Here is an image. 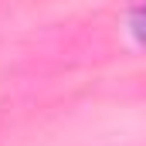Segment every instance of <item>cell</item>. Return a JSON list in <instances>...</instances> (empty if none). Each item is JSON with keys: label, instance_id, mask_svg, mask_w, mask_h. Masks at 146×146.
I'll return each instance as SVG.
<instances>
[{"label": "cell", "instance_id": "1", "mask_svg": "<svg viewBox=\"0 0 146 146\" xmlns=\"http://www.w3.org/2000/svg\"><path fill=\"white\" fill-rule=\"evenodd\" d=\"M129 27H133V34H136V37L146 44V7H136V10H133V17H129Z\"/></svg>", "mask_w": 146, "mask_h": 146}]
</instances>
